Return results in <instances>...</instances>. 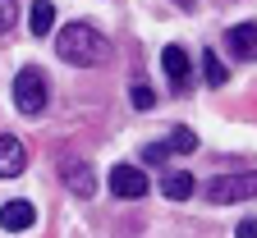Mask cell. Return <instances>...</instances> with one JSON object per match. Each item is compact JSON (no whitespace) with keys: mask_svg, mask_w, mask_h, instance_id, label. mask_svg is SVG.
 <instances>
[{"mask_svg":"<svg viewBox=\"0 0 257 238\" xmlns=\"http://www.w3.org/2000/svg\"><path fill=\"white\" fill-rule=\"evenodd\" d=\"M55 55L87 69V64H101V60L110 55V42H106L92 23H64V28L55 32Z\"/></svg>","mask_w":257,"mask_h":238,"instance_id":"1","label":"cell"},{"mask_svg":"<svg viewBox=\"0 0 257 238\" xmlns=\"http://www.w3.org/2000/svg\"><path fill=\"white\" fill-rule=\"evenodd\" d=\"M202 197L211 201V206H230V201L257 197V169H252V174H225V179H211V183L202 188Z\"/></svg>","mask_w":257,"mask_h":238,"instance_id":"2","label":"cell"},{"mask_svg":"<svg viewBox=\"0 0 257 238\" xmlns=\"http://www.w3.org/2000/svg\"><path fill=\"white\" fill-rule=\"evenodd\" d=\"M14 106H19V115H42L46 110V78H42V69H19V78H14Z\"/></svg>","mask_w":257,"mask_h":238,"instance_id":"3","label":"cell"},{"mask_svg":"<svg viewBox=\"0 0 257 238\" xmlns=\"http://www.w3.org/2000/svg\"><path fill=\"white\" fill-rule=\"evenodd\" d=\"M110 192L124 197V201H138V197H147V174L138 165H115L110 169Z\"/></svg>","mask_w":257,"mask_h":238,"instance_id":"4","label":"cell"},{"mask_svg":"<svg viewBox=\"0 0 257 238\" xmlns=\"http://www.w3.org/2000/svg\"><path fill=\"white\" fill-rule=\"evenodd\" d=\"M60 174H64V183H69L78 197H92V192H96V169H92V160H83V156H64V160H60Z\"/></svg>","mask_w":257,"mask_h":238,"instance_id":"5","label":"cell"},{"mask_svg":"<svg viewBox=\"0 0 257 238\" xmlns=\"http://www.w3.org/2000/svg\"><path fill=\"white\" fill-rule=\"evenodd\" d=\"M28 169V147L10 133H0V179H19Z\"/></svg>","mask_w":257,"mask_h":238,"instance_id":"6","label":"cell"},{"mask_svg":"<svg viewBox=\"0 0 257 238\" xmlns=\"http://www.w3.org/2000/svg\"><path fill=\"white\" fill-rule=\"evenodd\" d=\"M32 224H37L32 201H5V206H0V229L5 233H28Z\"/></svg>","mask_w":257,"mask_h":238,"instance_id":"7","label":"cell"},{"mask_svg":"<svg viewBox=\"0 0 257 238\" xmlns=\"http://www.w3.org/2000/svg\"><path fill=\"white\" fill-rule=\"evenodd\" d=\"M225 42H230V51L239 60H257V23H234L225 32Z\"/></svg>","mask_w":257,"mask_h":238,"instance_id":"8","label":"cell"},{"mask_svg":"<svg viewBox=\"0 0 257 238\" xmlns=\"http://www.w3.org/2000/svg\"><path fill=\"white\" fill-rule=\"evenodd\" d=\"M161 69L175 78V87H184V83H188V74H193V64H188L184 46H166V51H161Z\"/></svg>","mask_w":257,"mask_h":238,"instance_id":"9","label":"cell"},{"mask_svg":"<svg viewBox=\"0 0 257 238\" xmlns=\"http://www.w3.org/2000/svg\"><path fill=\"white\" fill-rule=\"evenodd\" d=\"M51 28H55V5H51V0H32L28 32H32V37H51Z\"/></svg>","mask_w":257,"mask_h":238,"instance_id":"10","label":"cell"},{"mask_svg":"<svg viewBox=\"0 0 257 238\" xmlns=\"http://www.w3.org/2000/svg\"><path fill=\"white\" fill-rule=\"evenodd\" d=\"M193 188H198V183H193V174H184V169H179V174H166V179H161V192H166L170 201H188Z\"/></svg>","mask_w":257,"mask_h":238,"instance_id":"11","label":"cell"},{"mask_svg":"<svg viewBox=\"0 0 257 238\" xmlns=\"http://www.w3.org/2000/svg\"><path fill=\"white\" fill-rule=\"evenodd\" d=\"M202 74H207L211 87H225V83H230V69H225V64H220L211 51H202Z\"/></svg>","mask_w":257,"mask_h":238,"instance_id":"12","label":"cell"},{"mask_svg":"<svg viewBox=\"0 0 257 238\" xmlns=\"http://www.w3.org/2000/svg\"><path fill=\"white\" fill-rule=\"evenodd\" d=\"M170 151H179V156L198 151V133H193V128H175L170 133Z\"/></svg>","mask_w":257,"mask_h":238,"instance_id":"13","label":"cell"},{"mask_svg":"<svg viewBox=\"0 0 257 238\" xmlns=\"http://www.w3.org/2000/svg\"><path fill=\"white\" fill-rule=\"evenodd\" d=\"M166 156H170V142H147L143 147V165H166Z\"/></svg>","mask_w":257,"mask_h":238,"instance_id":"14","label":"cell"},{"mask_svg":"<svg viewBox=\"0 0 257 238\" xmlns=\"http://www.w3.org/2000/svg\"><path fill=\"white\" fill-rule=\"evenodd\" d=\"M19 23V5H14V0H0V32H10Z\"/></svg>","mask_w":257,"mask_h":238,"instance_id":"15","label":"cell"},{"mask_svg":"<svg viewBox=\"0 0 257 238\" xmlns=\"http://www.w3.org/2000/svg\"><path fill=\"white\" fill-rule=\"evenodd\" d=\"M134 106H138V110H152V106H156L152 87H134Z\"/></svg>","mask_w":257,"mask_h":238,"instance_id":"16","label":"cell"},{"mask_svg":"<svg viewBox=\"0 0 257 238\" xmlns=\"http://www.w3.org/2000/svg\"><path fill=\"white\" fill-rule=\"evenodd\" d=\"M234 238H257V220H243V224H234Z\"/></svg>","mask_w":257,"mask_h":238,"instance_id":"17","label":"cell"},{"mask_svg":"<svg viewBox=\"0 0 257 238\" xmlns=\"http://www.w3.org/2000/svg\"><path fill=\"white\" fill-rule=\"evenodd\" d=\"M175 5H184V10H193V0H175Z\"/></svg>","mask_w":257,"mask_h":238,"instance_id":"18","label":"cell"}]
</instances>
